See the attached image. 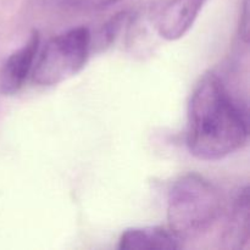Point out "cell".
I'll use <instances>...</instances> for the list:
<instances>
[{"label": "cell", "instance_id": "8992f818", "mask_svg": "<svg viewBox=\"0 0 250 250\" xmlns=\"http://www.w3.org/2000/svg\"><path fill=\"white\" fill-rule=\"evenodd\" d=\"M183 239L168 227H134L121 234L117 248L121 250H177Z\"/></svg>", "mask_w": 250, "mask_h": 250}, {"label": "cell", "instance_id": "6da1fadb", "mask_svg": "<svg viewBox=\"0 0 250 250\" xmlns=\"http://www.w3.org/2000/svg\"><path fill=\"white\" fill-rule=\"evenodd\" d=\"M249 137L247 105L214 72L200 77L188 104L187 146L199 160L216 161L243 148Z\"/></svg>", "mask_w": 250, "mask_h": 250}, {"label": "cell", "instance_id": "277c9868", "mask_svg": "<svg viewBox=\"0 0 250 250\" xmlns=\"http://www.w3.org/2000/svg\"><path fill=\"white\" fill-rule=\"evenodd\" d=\"M39 44L41 36L38 32L33 31L26 43L5 60L0 71V90L2 94L14 95L21 89L33 70Z\"/></svg>", "mask_w": 250, "mask_h": 250}, {"label": "cell", "instance_id": "ba28073f", "mask_svg": "<svg viewBox=\"0 0 250 250\" xmlns=\"http://www.w3.org/2000/svg\"><path fill=\"white\" fill-rule=\"evenodd\" d=\"M73 7L82 10H100L116 4L120 0H66Z\"/></svg>", "mask_w": 250, "mask_h": 250}, {"label": "cell", "instance_id": "7a4b0ae2", "mask_svg": "<svg viewBox=\"0 0 250 250\" xmlns=\"http://www.w3.org/2000/svg\"><path fill=\"white\" fill-rule=\"evenodd\" d=\"M221 210L220 190L198 173L181 176L168 192V226L183 241L208 231L219 219Z\"/></svg>", "mask_w": 250, "mask_h": 250}, {"label": "cell", "instance_id": "3957f363", "mask_svg": "<svg viewBox=\"0 0 250 250\" xmlns=\"http://www.w3.org/2000/svg\"><path fill=\"white\" fill-rule=\"evenodd\" d=\"M90 46L92 36L87 27H76L53 37L37 55L33 82L50 87L73 77L87 63Z\"/></svg>", "mask_w": 250, "mask_h": 250}, {"label": "cell", "instance_id": "5b68a950", "mask_svg": "<svg viewBox=\"0 0 250 250\" xmlns=\"http://www.w3.org/2000/svg\"><path fill=\"white\" fill-rule=\"evenodd\" d=\"M208 0H171L156 17V29L163 38L177 41L193 27Z\"/></svg>", "mask_w": 250, "mask_h": 250}, {"label": "cell", "instance_id": "52a82bcc", "mask_svg": "<svg viewBox=\"0 0 250 250\" xmlns=\"http://www.w3.org/2000/svg\"><path fill=\"white\" fill-rule=\"evenodd\" d=\"M249 188H239L232 202L222 233V243L229 249H243L249 239Z\"/></svg>", "mask_w": 250, "mask_h": 250}]
</instances>
